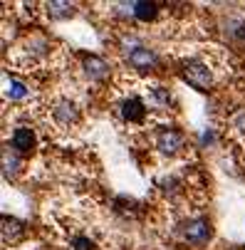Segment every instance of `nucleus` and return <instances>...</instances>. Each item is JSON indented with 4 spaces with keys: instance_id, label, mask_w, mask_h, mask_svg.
<instances>
[{
    "instance_id": "obj_1",
    "label": "nucleus",
    "mask_w": 245,
    "mask_h": 250,
    "mask_svg": "<svg viewBox=\"0 0 245 250\" xmlns=\"http://www.w3.org/2000/svg\"><path fill=\"white\" fill-rule=\"evenodd\" d=\"M181 75H184V80L191 87H196L201 92H208V89L213 87V72H211V67H208L205 62H201V60H186L184 67H181Z\"/></svg>"
},
{
    "instance_id": "obj_2",
    "label": "nucleus",
    "mask_w": 245,
    "mask_h": 250,
    "mask_svg": "<svg viewBox=\"0 0 245 250\" xmlns=\"http://www.w3.org/2000/svg\"><path fill=\"white\" fill-rule=\"evenodd\" d=\"M124 55H126V62L134 69H142V72H151V69L159 67V55L151 47H146V45L131 42L129 47H124Z\"/></svg>"
},
{
    "instance_id": "obj_3",
    "label": "nucleus",
    "mask_w": 245,
    "mask_h": 250,
    "mask_svg": "<svg viewBox=\"0 0 245 250\" xmlns=\"http://www.w3.org/2000/svg\"><path fill=\"white\" fill-rule=\"evenodd\" d=\"M156 146H159L161 154L173 156L176 151H181V146H184V134L176 131V129H163V131L156 136Z\"/></svg>"
},
{
    "instance_id": "obj_4",
    "label": "nucleus",
    "mask_w": 245,
    "mask_h": 250,
    "mask_svg": "<svg viewBox=\"0 0 245 250\" xmlns=\"http://www.w3.org/2000/svg\"><path fill=\"white\" fill-rule=\"evenodd\" d=\"M184 238L186 243L191 245H203L208 243V238H211V223H208L205 218H198V221H191L184 230Z\"/></svg>"
},
{
    "instance_id": "obj_5",
    "label": "nucleus",
    "mask_w": 245,
    "mask_h": 250,
    "mask_svg": "<svg viewBox=\"0 0 245 250\" xmlns=\"http://www.w3.org/2000/svg\"><path fill=\"white\" fill-rule=\"evenodd\" d=\"M119 109H122V119L124 122H131V124H142L144 117H146V106H144V102L139 99V97L124 99Z\"/></svg>"
},
{
    "instance_id": "obj_6",
    "label": "nucleus",
    "mask_w": 245,
    "mask_h": 250,
    "mask_svg": "<svg viewBox=\"0 0 245 250\" xmlns=\"http://www.w3.org/2000/svg\"><path fill=\"white\" fill-rule=\"evenodd\" d=\"M82 69H84V75H87L92 82H99V80H104V77L109 75V64L104 62L102 57H97V55H89V57L84 60Z\"/></svg>"
},
{
    "instance_id": "obj_7",
    "label": "nucleus",
    "mask_w": 245,
    "mask_h": 250,
    "mask_svg": "<svg viewBox=\"0 0 245 250\" xmlns=\"http://www.w3.org/2000/svg\"><path fill=\"white\" fill-rule=\"evenodd\" d=\"M52 114H55V122L60 126H72L80 119V112H77V106L72 102H60L55 109H52Z\"/></svg>"
},
{
    "instance_id": "obj_8",
    "label": "nucleus",
    "mask_w": 245,
    "mask_h": 250,
    "mask_svg": "<svg viewBox=\"0 0 245 250\" xmlns=\"http://www.w3.org/2000/svg\"><path fill=\"white\" fill-rule=\"evenodd\" d=\"M10 144H13L15 151L27 154V151L35 149V134H32L27 126H18V129L13 131V136H10Z\"/></svg>"
},
{
    "instance_id": "obj_9",
    "label": "nucleus",
    "mask_w": 245,
    "mask_h": 250,
    "mask_svg": "<svg viewBox=\"0 0 245 250\" xmlns=\"http://www.w3.org/2000/svg\"><path fill=\"white\" fill-rule=\"evenodd\" d=\"M159 13V5L156 3H144V0H139V3H131V15L136 20H142V22H149L154 20Z\"/></svg>"
},
{
    "instance_id": "obj_10",
    "label": "nucleus",
    "mask_w": 245,
    "mask_h": 250,
    "mask_svg": "<svg viewBox=\"0 0 245 250\" xmlns=\"http://www.w3.org/2000/svg\"><path fill=\"white\" fill-rule=\"evenodd\" d=\"M22 233H25V226H22L18 218H8V216L3 218V240H5V243H8V240L15 243Z\"/></svg>"
},
{
    "instance_id": "obj_11",
    "label": "nucleus",
    "mask_w": 245,
    "mask_h": 250,
    "mask_svg": "<svg viewBox=\"0 0 245 250\" xmlns=\"http://www.w3.org/2000/svg\"><path fill=\"white\" fill-rule=\"evenodd\" d=\"M30 94V89H27V84H22L20 80H5V97L8 99H13V102H20V99H25Z\"/></svg>"
},
{
    "instance_id": "obj_12",
    "label": "nucleus",
    "mask_w": 245,
    "mask_h": 250,
    "mask_svg": "<svg viewBox=\"0 0 245 250\" xmlns=\"http://www.w3.org/2000/svg\"><path fill=\"white\" fill-rule=\"evenodd\" d=\"M149 99H151L156 106H168L171 92H168L166 87H161V84H154V87H149Z\"/></svg>"
},
{
    "instance_id": "obj_13",
    "label": "nucleus",
    "mask_w": 245,
    "mask_h": 250,
    "mask_svg": "<svg viewBox=\"0 0 245 250\" xmlns=\"http://www.w3.org/2000/svg\"><path fill=\"white\" fill-rule=\"evenodd\" d=\"M47 13L52 18H69L75 13V5L72 3H60V0H55V3H47Z\"/></svg>"
},
{
    "instance_id": "obj_14",
    "label": "nucleus",
    "mask_w": 245,
    "mask_h": 250,
    "mask_svg": "<svg viewBox=\"0 0 245 250\" xmlns=\"http://www.w3.org/2000/svg\"><path fill=\"white\" fill-rule=\"evenodd\" d=\"M18 168H20V161H18V156H15V154H8V151H3V173H5V178H13Z\"/></svg>"
},
{
    "instance_id": "obj_15",
    "label": "nucleus",
    "mask_w": 245,
    "mask_h": 250,
    "mask_svg": "<svg viewBox=\"0 0 245 250\" xmlns=\"http://www.w3.org/2000/svg\"><path fill=\"white\" fill-rule=\"evenodd\" d=\"M72 250H94V243H92L89 238H75Z\"/></svg>"
},
{
    "instance_id": "obj_16",
    "label": "nucleus",
    "mask_w": 245,
    "mask_h": 250,
    "mask_svg": "<svg viewBox=\"0 0 245 250\" xmlns=\"http://www.w3.org/2000/svg\"><path fill=\"white\" fill-rule=\"evenodd\" d=\"M233 126H235L238 131H243V134H245V109H240V112L233 117Z\"/></svg>"
},
{
    "instance_id": "obj_17",
    "label": "nucleus",
    "mask_w": 245,
    "mask_h": 250,
    "mask_svg": "<svg viewBox=\"0 0 245 250\" xmlns=\"http://www.w3.org/2000/svg\"><path fill=\"white\" fill-rule=\"evenodd\" d=\"M233 35H235L238 40H243V42H245V22H238V25L233 27Z\"/></svg>"
},
{
    "instance_id": "obj_18",
    "label": "nucleus",
    "mask_w": 245,
    "mask_h": 250,
    "mask_svg": "<svg viewBox=\"0 0 245 250\" xmlns=\"http://www.w3.org/2000/svg\"><path fill=\"white\" fill-rule=\"evenodd\" d=\"M240 250H245V248H240Z\"/></svg>"
}]
</instances>
